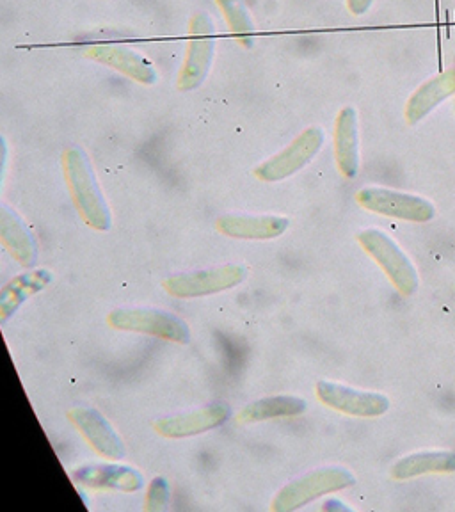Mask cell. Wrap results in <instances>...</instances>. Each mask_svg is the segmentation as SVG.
Returning a JSON list of instances; mask_svg holds the SVG:
<instances>
[{"label":"cell","mask_w":455,"mask_h":512,"mask_svg":"<svg viewBox=\"0 0 455 512\" xmlns=\"http://www.w3.org/2000/svg\"><path fill=\"white\" fill-rule=\"evenodd\" d=\"M169 504H171V488H169L168 480L164 477H153L152 482L148 484V491H146L144 511H168Z\"/></svg>","instance_id":"obj_22"},{"label":"cell","mask_w":455,"mask_h":512,"mask_svg":"<svg viewBox=\"0 0 455 512\" xmlns=\"http://www.w3.org/2000/svg\"><path fill=\"white\" fill-rule=\"evenodd\" d=\"M290 219L285 216H251V214H223L216 219L217 232L230 239L271 240L287 232Z\"/></svg>","instance_id":"obj_16"},{"label":"cell","mask_w":455,"mask_h":512,"mask_svg":"<svg viewBox=\"0 0 455 512\" xmlns=\"http://www.w3.org/2000/svg\"><path fill=\"white\" fill-rule=\"evenodd\" d=\"M324 143H326L324 128L319 125L304 128L292 143L287 144L280 152L274 153L262 164H258L253 169V175L264 184L283 182L306 168L319 155Z\"/></svg>","instance_id":"obj_5"},{"label":"cell","mask_w":455,"mask_h":512,"mask_svg":"<svg viewBox=\"0 0 455 512\" xmlns=\"http://www.w3.org/2000/svg\"><path fill=\"white\" fill-rule=\"evenodd\" d=\"M54 276L48 269H32L16 276L0 290V322L6 324L22 304L52 283Z\"/></svg>","instance_id":"obj_18"},{"label":"cell","mask_w":455,"mask_h":512,"mask_svg":"<svg viewBox=\"0 0 455 512\" xmlns=\"http://www.w3.org/2000/svg\"><path fill=\"white\" fill-rule=\"evenodd\" d=\"M308 408L306 400L296 395H272L255 400L237 415L240 424H256L272 418L303 415Z\"/></svg>","instance_id":"obj_20"},{"label":"cell","mask_w":455,"mask_h":512,"mask_svg":"<svg viewBox=\"0 0 455 512\" xmlns=\"http://www.w3.org/2000/svg\"><path fill=\"white\" fill-rule=\"evenodd\" d=\"M315 393L324 406L358 418H377L386 415L392 408V402L384 393L356 390L347 384L326 379L317 383Z\"/></svg>","instance_id":"obj_9"},{"label":"cell","mask_w":455,"mask_h":512,"mask_svg":"<svg viewBox=\"0 0 455 512\" xmlns=\"http://www.w3.org/2000/svg\"><path fill=\"white\" fill-rule=\"evenodd\" d=\"M356 201L372 214L409 223H431L436 217L434 203L411 192L393 191L386 187H363L356 192Z\"/></svg>","instance_id":"obj_8"},{"label":"cell","mask_w":455,"mask_h":512,"mask_svg":"<svg viewBox=\"0 0 455 512\" xmlns=\"http://www.w3.org/2000/svg\"><path fill=\"white\" fill-rule=\"evenodd\" d=\"M68 420L77 431L84 436L96 454L109 459L120 461L127 454L125 443L120 434L114 431L111 422L100 411L93 408H73L68 411Z\"/></svg>","instance_id":"obj_12"},{"label":"cell","mask_w":455,"mask_h":512,"mask_svg":"<svg viewBox=\"0 0 455 512\" xmlns=\"http://www.w3.org/2000/svg\"><path fill=\"white\" fill-rule=\"evenodd\" d=\"M361 248L386 274L395 290L404 297L415 296L420 288V276L406 251L383 230L367 228L358 233Z\"/></svg>","instance_id":"obj_4"},{"label":"cell","mask_w":455,"mask_h":512,"mask_svg":"<svg viewBox=\"0 0 455 512\" xmlns=\"http://www.w3.org/2000/svg\"><path fill=\"white\" fill-rule=\"evenodd\" d=\"M0 240L4 248L8 249L9 255L25 269H32L38 264V240L24 219L18 216L15 208L9 207L6 203L0 205Z\"/></svg>","instance_id":"obj_17"},{"label":"cell","mask_w":455,"mask_h":512,"mask_svg":"<svg viewBox=\"0 0 455 512\" xmlns=\"http://www.w3.org/2000/svg\"><path fill=\"white\" fill-rule=\"evenodd\" d=\"M333 152L338 173L352 180L360 173V121L358 111L347 105L335 118L333 128Z\"/></svg>","instance_id":"obj_13"},{"label":"cell","mask_w":455,"mask_h":512,"mask_svg":"<svg viewBox=\"0 0 455 512\" xmlns=\"http://www.w3.org/2000/svg\"><path fill=\"white\" fill-rule=\"evenodd\" d=\"M216 25L207 11H196L187 25L185 52L176 75V88L182 93L200 89L212 70L216 57Z\"/></svg>","instance_id":"obj_2"},{"label":"cell","mask_w":455,"mask_h":512,"mask_svg":"<svg viewBox=\"0 0 455 512\" xmlns=\"http://www.w3.org/2000/svg\"><path fill=\"white\" fill-rule=\"evenodd\" d=\"M107 322L118 331L143 333L175 344L191 342V329L187 322L160 308H116L107 315Z\"/></svg>","instance_id":"obj_6"},{"label":"cell","mask_w":455,"mask_h":512,"mask_svg":"<svg viewBox=\"0 0 455 512\" xmlns=\"http://www.w3.org/2000/svg\"><path fill=\"white\" fill-rule=\"evenodd\" d=\"M374 0H345V6L349 9L352 16L367 15L370 8H372Z\"/></svg>","instance_id":"obj_23"},{"label":"cell","mask_w":455,"mask_h":512,"mask_svg":"<svg viewBox=\"0 0 455 512\" xmlns=\"http://www.w3.org/2000/svg\"><path fill=\"white\" fill-rule=\"evenodd\" d=\"M223 15L224 24L240 47L249 48L255 40L256 25L244 0H214Z\"/></svg>","instance_id":"obj_21"},{"label":"cell","mask_w":455,"mask_h":512,"mask_svg":"<svg viewBox=\"0 0 455 512\" xmlns=\"http://www.w3.org/2000/svg\"><path fill=\"white\" fill-rule=\"evenodd\" d=\"M73 482L93 489H112L137 493L144 488V477L132 466L123 464H84L72 472Z\"/></svg>","instance_id":"obj_14"},{"label":"cell","mask_w":455,"mask_h":512,"mask_svg":"<svg viewBox=\"0 0 455 512\" xmlns=\"http://www.w3.org/2000/svg\"><path fill=\"white\" fill-rule=\"evenodd\" d=\"M354 484L356 475L344 466L317 468L285 484L274 496L271 509L274 512H294L312 504L317 498L352 488Z\"/></svg>","instance_id":"obj_3"},{"label":"cell","mask_w":455,"mask_h":512,"mask_svg":"<svg viewBox=\"0 0 455 512\" xmlns=\"http://www.w3.org/2000/svg\"><path fill=\"white\" fill-rule=\"evenodd\" d=\"M230 415H232V409L228 404L214 402L194 411L159 418L153 424V429L162 438L182 440V438H191V436L214 431L217 427L226 424Z\"/></svg>","instance_id":"obj_11"},{"label":"cell","mask_w":455,"mask_h":512,"mask_svg":"<svg viewBox=\"0 0 455 512\" xmlns=\"http://www.w3.org/2000/svg\"><path fill=\"white\" fill-rule=\"evenodd\" d=\"M455 95V66L434 75L411 93L404 105V120L409 127L424 121L434 109Z\"/></svg>","instance_id":"obj_15"},{"label":"cell","mask_w":455,"mask_h":512,"mask_svg":"<svg viewBox=\"0 0 455 512\" xmlns=\"http://www.w3.org/2000/svg\"><path fill=\"white\" fill-rule=\"evenodd\" d=\"M61 166L64 182L80 219L96 232H109L112 228L111 207L98 184L88 153L79 146H68L61 155Z\"/></svg>","instance_id":"obj_1"},{"label":"cell","mask_w":455,"mask_h":512,"mask_svg":"<svg viewBox=\"0 0 455 512\" xmlns=\"http://www.w3.org/2000/svg\"><path fill=\"white\" fill-rule=\"evenodd\" d=\"M248 278V269L244 265L224 264L208 267L201 271L175 274L164 280L162 287L169 296L176 299H198V297L214 296L226 290L239 287Z\"/></svg>","instance_id":"obj_7"},{"label":"cell","mask_w":455,"mask_h":512,"mask_svg":"<svg viewBox=\"0 0 455 512\" xmlns=\"http://www.w3.org/2000/svg\"><path fill=\"white\" fill-rule=\"evenodd\" d=\"M84 56L93 63L102 64L123 77L150 88L157 80V70L148 57L121 43H96L84 50Z\"/></svg>","instance_id":"obj_10"},{"label":"cell","mask_w":455,"mask_h":512,"mask_svg":"<svg viewBox=\"0 0 455 512\" xmlns=\"http://www.w3.org/2000/svg\"><path fill=\"white\" fill-rule=\"evenodd\" d=\"M432 473H455V452L420 450L400 457L390 470V475L395 480H411Z\"/></svg>","instance_id":"obj_19"},{"label":"cell","mask_w":455,"mask_h":512,"mask_svg":"<svg viewBox=\"0 0 455 512\" xmlns=\"http://www.w3.org/2000/svg\"><path fill=\"white\" fill-rule=\"evenodd\" d=\"M322 511H352L349 505L342 504V502H338V500H331V502H326V504L322 505Z\"/></svg>","instance_id":"obj_24"}]
</instances>
